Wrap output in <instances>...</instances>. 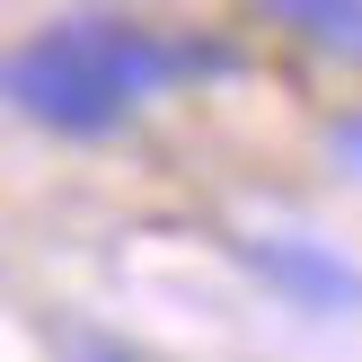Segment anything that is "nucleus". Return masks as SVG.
Wrapping results in <instances>:
<instances>
[{"mask_svg": "<svg viewBox=\"0 0 362 362\" xmlns=\"http://www.w3.org/2000/svg\"><path fill=\"white\" fill-rule=\"evenodd\" d=\"M186 71H230V53L221 45H168V35L133 27V18L80 9L53 35L0 53V106H18L27 124H45L62 141H106L133 124L141 98H159Z\"/></svg>", "mask_w": 362, "mask_h": 362, "instance_id": "f257e3e1", "label": "nucleus"}, {"mask_svg": "<svg viewBox=\"0 0 362 362\" xmlns=\"http://www.w3.org/2000/svg\"><path fill=\"white\" fill-rule=\"evenodd\" d=\"M239 265L257 283H274L292 310L310 318H354L362 310V265L336 257L327 239H300V230H265V239H239Z\"/></svg>", "mask_w": 362, "mask_h": 362, "instance_id": "f03ea898", "label": "nucleus"}, {"mask_svg": "<svg viewBox=\"0 0 362 362\" xmlns=\"http://www.w3.org/2000/svg\"><path fill=\"white\" fill-rule=\"evenodd\" d=\"M257 9L300 45L336 53V62H362V0H257Z\"/></svg>", "mask_w": 362, "mask_h": 362, "instance_id": "7ed1b4c3", "label": "nucleus"}, {"mask_svg": "<svg viewBox=\"0 0 362 362\" xmlns=\"http://www.w3.org/2000/svg\"><path fill=\"white\" fill-rule=\"evenodd\" d=\"M71 362H141V354H133V345H106V336H88V345L71 354Z\"/></svg>", "mask_w": 362, "mask_h": 362, "instance_id": "20e7f679", "label": "nucleus"}, {"mask_svg": "<svg viewBox=\"0 0 362 362\" xmlns=\"http://www.w3.org/2000/svg\"><path fill=\"white\" fill-rule=\"evenodd\" d=\"M336 151H345V168L362 177V115H354V124H336Z\"/></svg>", "mask_w": 362, "mask_h": 362, "instance_id": "39448f33", "label": "nucleus"}]
</instances>
